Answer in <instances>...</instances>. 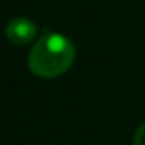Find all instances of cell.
<instances>
[{
    "label": "cell",
    "mask_w": 145,
    "mask_h": 145,
    "mask_svg": "<svg viewBox=\"0 0 145 145\" xmlns=\"http://www.w3.org/2000/svg\"><path fill=\"white\" fill-rule=\"evenodd\" d=\"M74 57L76 47L68 37L44 31L29 52L27 66L39 78H56L71 68Z\"/></svg>",
    "instance_id": "obj_1"
},
{
    "label": "cell",
    "mask_w": 145,
    "mask_h": 145,
    "mask_svg": "<svg viewBox=\"0 0 145 145\" xmlns=\"http://www.w3.org/2000/svg\"><path fill=\"white\" fill-rule=\"evenodd\" d=\"M5 36L15 46H25L37 37V25L27 17H14L5 27Z\"/></svg>",
    "instance_id": "obj_2"
},
{
    "label": "cell",
    "mask_w": 145,
    "mask_h": 145,
    "mask_svg": "<svg viewBox=\"0 0 145 145\" xmlns=\"http://www.w3.org/2000/svg\"><path fill=\"white\" fill-rule=\"evenodd\" d=\"M133 145H145V123H142L133 137Z\"/></svg>",
    "instance_id": "obj_3"
}]
</instances>
